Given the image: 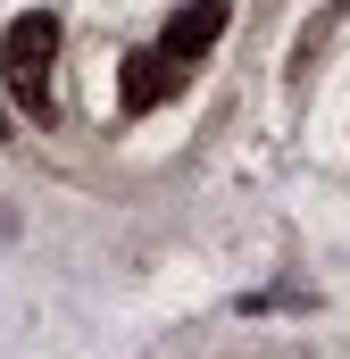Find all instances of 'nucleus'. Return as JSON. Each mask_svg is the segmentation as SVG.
<instances>
[{"label":"nucleus","instance_id":"nucleus-1","mask_svg":"<svg viewBox=\"0 0 350 359\" xmlns=\"http://www.w3.org/2000/svg\"><path fill=\"white\" fill-rule=\"evenodd\" d=\"M50 59H59V17L50 8H25L0 34V76H8V92H17L25 117H50Z\"/></svg>","mask_w":350,"mask_h":359},{"label":"nucleus","instance_id":"nucleus-2","mask_svg":"<svg viewBox=\"0 0 350 359\" xmlns=\"http://www.w3.org/2000/svg\"><path fill=\"white\" fill-rule=\"evenodd\" d=\"M175 84H183V59H167V50H134V59L117 67V92H125L134 117H150L159 100H175Z\"/></svg>","mask_w":350,"mask_h":359},{"label":"nucleus","instance_id":"nucleus-3","mask_svg":"<svg viewBox=\"0 0 350 359\" xmlns=\"http://www.w3.org/2000/svg\"><path fill=\"white\" fill-rule=\"evenodd\" d=\"M225 17H234V0H183L159 50H167V59H200V50H209V42L225 34Z\"/></svg>","mask_w":350,"mask_h":359}]
</instances>
